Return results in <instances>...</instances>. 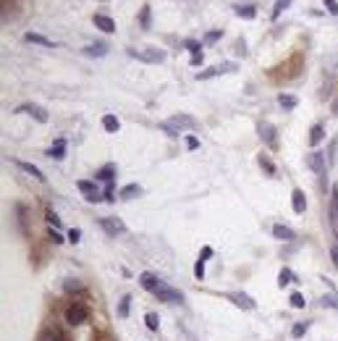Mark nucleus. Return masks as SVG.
I'll list each match as a JSON object with an SVG mask.
<instances>
[{"label":"nucleus","instance_id":"f257e3e1","mask_svg":"<svg viewBox=\"0 0 338 341\" xmlns=\"http://www.w3.org/2000/svg\"><path fill=\"white\" fill-rule=\"evenodd\" d=\"M63 315H66V323L68 325H81L84 320L89 318V307L84 305V302H71Z\"/></svg>","mask_w":338,"mask_h":341},{"label":"nucleus","instance_id":"f03ea898","mask_svg":"<svg viewBox=\"0 0 338 341\" xmlns=\"http://www.w3.org/2000/svg\"><path fill=\"white\" fill-rule=\"evenodd\" d=\"M129 55L136 58V61H145V63H162L165 61V50H160V48H147V50L129 48Z\"/></svg>","mask_w":338,"mask_h":341},{"label":"nucleus","instance_id":"7ed1b4c3","mask_svg":"<svg viewBox=\"0 0 338 341\" xmlns=\"http://www.w3.org/2000/svg\"><path fill=\"white\" fill-rule=\"evenodd\" d=\"M76 189L84 195V199H87V202H102V199H105V195L97 189V184H95V181H87V179L76 181Z\"/></svg>","mask_w":338,"mask_h":341},{"label":"nucleus","instance_id":"20e7f679","mask_svg":"<svg viewBox=\"0 0 338 341\" xmlns=\"http://www.w3.org/2000/svg\"><path fill=\"white\" fill-rule=\"evenodd\" d=\"M100 228L105 231V234H110V236H121V234H126V223H123L121 218H115V215L100 218Z\"/></svg>","mask_w":338,"mask_h":341},{"label":"nucleus","instance_id":"39448f33","mask_svg":"<svg viewBox=\"0 0 338 341\" xmlns=\"http://www.w3.org/2000/svg\"><path fill=\"white\" fill-rule=\"evenodd\" d=\"M257 134H259V139H262L270 150H275V147H278V131H275V126H273V124L262 121V124L257 126Z\"/></svg>","mask_w":338,"mask_h":341},{"label":"nucleus","instance_id":"423d86ee","mask_svg":"<svg viewBox=\"0 0 338 341\" xmlns=\"http://www.w3.org/2000/svg\"><path fill=\"white\" fill-rule=\"evenodd\" d=\"M37 341H74L68 336L63 328H58V325H48V328H42L40 331V336H37Z\"/></svg>","mask_w":338,"mask_h":341},{"label":"nucleus","instance_id":"0eeeda50","mask_svg":"<svg viewBox=\"0 0 338 341\" xmlns=\"http://www.w3.org/2000/svg\"><path fill=\"white\" fill-rule=\"evenodd\" d=\"M236 63H220V66H212V68H205V71H199L197 74V79L199 81H207V79H212V76H220V74H231V71H236Z\"/></svg>","mask_w":338,"mask_h":341},{"label":"nucleus","instance_id":"6e6552de","mask_svg":"<svg viewBox=\"0 0 338 341\" xmlns=\"http://www.w3.org/2000/svg\"><path fill=\"white\" fill-rule=\"evenodd\" d=\"M155 297H158L160 302H176V305H181V302H184V294H181L178 289H171V286H165V284H162L158 292H155Z\"/></svg>","mask_w":338,"mask_h":341},{"label":"nucleus","instance_id":"1a4fd4ad","mask_svg":"<svg viewBox=\"0 0 338 341\" xmlns=\"http://www.w3.org/2000/svg\"><path fill=\"white\" fill-rule=\"evenodd\" d=\"M225 297H228L233 305H236L239 310H244V312H252V310L257 307V305H255V299H252L249 294H244V292H239V294H225Z\"/></svg>","mask_w":338,"mask_h":341},{"label":"nucleus","instance_id":"9d476101","mask_svg":"<svg viewBox=\"0 0 338 341\" xmlns=\"http://www.w3.org/2000/svg\"><path fill=\"white\" fill-rule=\"evenodd\" d=\"M139 284H142V289H145V292L155 294V292H158V289L162 286V281H160L155 273H149V270H145V273L139 276Z\"/></svg>","mask_w":338,"mask_h":341},{"label":"nucleus","instance_id":"9b49d317","mask_svg":"<svg viewBox=\"0 0 338 341\" xmlns=\"http://www.w3.org/2000/svg\"><path fill=\"white\" fill-rule=\"evenodd\" d=\"M304 163L309 165V171H315V173H325V165H328V160H325L322 152H309V155L304 158Z\"/></svg>","mask_w":338,"mask_h":341},{"label":"nucleus","instance_id":"f8f14e48","mask_svg":"<svg viewBox=\"0 0 338 341\" xmlns=\"http://www.w3.org/2000/svg\"><path fill=\"white\" fill-rule=\"evenodd\" d=\"M18 111L29 113L32 118L37 121V124H48V111H45V108H40V105H34V102H27V105H21Z\"/></svg>","mask_w":338,"mask_h":341},{"label":"nucleus","instance_id":"ddd939ff","mask_svg":"<svg viewBox=\"0 0 338 341\" xmlns=\"http://www.w3.org/2000/svg\"><path fill=\"white\" fill-rule=\"evenodd\" d=\"M92 21H95V27L100 32H108V34H113V32H115V21L110 16H105V14H95Z\"/></svg>","mask_w":338,"mask_h":341},{"label":"nucleus","instance_id":"4468645a","mask_svg":"<svg viewBox=\"0 0 338 341\" xmlns=\"http://www.w3.org/2000/svg\"><path fill=\"white\" fill-rule=\"evenodd\" d=\"M291 208H294L296 215H302L304 210H307V197H304L302 189H294V192H291Z\"/></svg>","mask_w":338,"mask_h":341},{"label":"nucleus","instance_id":"2eb2a0df","mask_svg":"<svg viewBox=\"0 0 338 341\" xmlns=\"http://www.w3.org/2000/svg\"><path fill=\"white\" fill-rule=\"evenodd\" d=\"M108 45L105 42H92V45H87V48L81 50L84 55H89V58H102V55H108Z\"/></svg>","mask_w":338,"mask_h":341},{"label":"nucleus","instance_id":"dca6fc26","mask_svg":"<svg viewBox=\"0 0 338 341\" xmlns=\"http://www.w3.org/2000/svg\"><path fill=\"white\" fill-rule=\"evenodd\" d=\"M330 223L333 228H338V184H333L330 189Z\"/></svg>","mask_w":338,"mask_h":341},{"label":"nucleus","instance_id":"f3484780","mask_svg":"<svg viewBox=\"0 0 338 341\" xmlns=\"http://www.w3.org/2000/svg\"><path fill=\"white\" fill-rule=\"evenodd\" d=\"M24 42H32V45H42V48H55V42H53V40H48V37L37 34V32H27V34H24Z\"/></svg>","mask_w":338,"mask_h":341},{"label":"nucleus","instance_id":"a211bd4d","mask_svg":"<svg viewBox=\"0 0 338 341\" xmlns=\"http://www.w3.org/2000/svg\"><path fill=\"white\" fill-rule=\"evenodd\" d=\"M14 163L18 165V168H24V171H27L29 176H34V179H37V181H40V184H45V173H42L40 168H37L34 163H24V160H14Z\"/></svg>","mask_w":338,"mask_h":341},{"label":"nucleus","instance_id":"6ab92c4d","mask_svg":"<svg viewBox=\"0 0 338 341\" xmlns=\"http://www.w3.org/2000/svg\"><path fill=\"white\" fill-rule=\"evenodd\" d=\"M322 137H325V126L322 124H315L309 129V147H317L322 142Z\"/></svg>","mask_w":338,"mask_h":341},{"label":"nucleus","instance_id":"aec40b11","mask_svg":"<svg viewBox=\"0 0 338 341\" xmlns=\"http://www.w3.org/2000/svg\"><path fill=\"white\" fill-rule=\"evenodd\" d=\"M273 236H275V239H283V242H291L294 239V231L289 226H283V223H275V226H273Z\"/></svg>","mask_w":338,"mask_h":341},{"label":"nucleus","instance_id":"412c9836","mask_svg":"<svg viewBox=\"0 0 338 341\" xmlns=\"http://www.w3.org/2000/svg\"><path fill=\"white\" fill-rule=\"evenodd\" d=\"M48 158H55V160L66 158V139H55V145L48 150Z\"/></svg>","mask_w":338,"mask_h":341},{"label":"nucleus","instance_id":"4be33fe9","mask_svg":"<svg viewBox=\"0 0 338 341\" xmlns=\"http://www.w3.org/2000/svg\"><path fill=\"white\" fill-rule=\"evenodd\" d=\"M278 102H281V108H286V111H294L299 105V97L296 95H289V92H281L278 95Z\"/></svg>","mask_w":338,"mask_h":341},{"label":"nucleus","instance_id":"5701e85b","mask_svg":"<svg viewBox=\"0 0 338 341\" xmlns=\"http://www.w3.org/2000/svg\"><path fill=\"white\" fill-rule=\"evenodd\" d=\"M102 129H105V131L108 134H115V131H118V129H121V121L118 118H115V115H102Z\"/></svg>","mask_w":338,"mask_h":341},{"label":"nucleus","instance_id":"b1692460","mask_svg":"<svg viewBox=\"0 0 338 341\" xmlns=\"http://www.w3.org/2000/svg\"><path fill=\"white\" fill-rule=\"evenodd\" d=\"M257 163L265 168V173H268V176H275V173H278L275 163H273V160H270L268 155H265V152H259V155H257Z\"/></svg>","mask_w":338,"mask_h":341},{"label":"nucleus","instance_id":"393cba45","mask_svg":"<svg viewBox=\"0 0 338 341\" xmlns=\"http://www.w3.org/2000/svg\"><path fill=\"white\" fill-rule=\"evenodd\" d=\"M233 14H236V16H241V18H255L257 16V8H255V5H233Z\"/></svg>","mask_w":338,"mask_h":341},{"label":"nucleus","instance_id":"a878e982","mask_svg":"<svg viewBox=\"0 0 338 341\" xmlns=\"http://www.w3.org/2000/svg\"><path fill=\"white\" fill-rule=\"evenodd\" d=\"M139 27L142 29L152 27V8H149V5H142V11H139Z\"/></svg>","mask_w":338,"mask_h":341},{"label":"nucleus","instance_id":"bb28decb","mask_svg":"<svg viewBox=\"0 0 338 341\" xmlns=\"http://www.w3.org/2000/svg\"><path fill=\"white\" fill-rule=\"evenodd\" d=\"M142 195V186L139 184H129V186H123V189H121V199H134V197H139Z\"/></svg>","mask_w":338,"mask_h":341},{"label":"nucleus","instance_id":"cd10ccee","mask_svg":"<svg viewBox=\"0 0 338 341\" xmlns=\"http://www.w3.org/2000/svg\"><path fill=\"white\" fill-rule=\"evenodd\" d=\"M131 294H123L118 302V318H129V310H131Z\"/></svg>","mask_w":338,"mask_h":341},{"label":"nucleus","instance_id":"c85d7f7f","mask_svg":"<svg viewBox=\"0 0 338 341\" xmlns=\"http://www.w3.org/2000/svg\"><path fill=\"white\" fill-rule=\"evenodd\" d=\"M291 281H296V276H294V270H291V268H283L281 270V273H278V286H289L291 284Z\"/></svg>","mask_w":338,"mask_h":341},{"label":"nucleus","instance_id":"c756f323","mask_svg":"<svg viewBox=\"0 0 338 341\" xmlns=\"http://www.w3.org/2000/svg\"><path fill=\"white\" fill-rule=\"evenodd\" d=\"M160 129L168 134V137H178V134H181V126H178L173 118H171V121H162V124H160Z\"/></svg>","mask_w":338,"mask_h":341},{"label":"nucleus","instance_id":"7c9ffc66","mask_svg":"<svg viewBox=\"0 0 338 341\" xmlns=\"http://www.w3.org/2000/svg\"><path fill=\"white\" fill-rule=\"evenodd\" d=\"M97 179H100V181H113L115 179V165H102V168L97 171Z\"/></svg>","mask_w":338,"mask_h":341},{"label":"nucleus","instance_id":"2f4dec72","mask_svg":"<svg viewBox=\"0 0 338 341\" xmlns=\"http://www.w3.org/2000/svg\"><path fill=\"white\" fill-rule=\"evenodd\" d=\"M309 325H312V320H304V323H296L294 328H291V336H294V339H302L304 333L309 331Z\"/></svg>","mask_w":338,"mask_h":341},{"label":"nucleus","instance_id":"473e14b6","mask_svg":"<svg viewBox=\"0 0 338 341\" xmlns=\"http://www.w3.org/2000/svg\"><path fill=\"white\" fill-rule=\"evenodd\" d=\"M289 5H291V0H278V3L273 5V14H270V18H273V21H278V16H281L283 11L289 8Z\"/></svg>","mask_w":338,"mask_h":341},{"label":"nucleus","instance_id":"72a5a7b5","mask_svg":"<svg viewBox=\"0 0 338 341\" xmlns=\"http://www.w3.org/2000/svg\"><path fill=\"white\" fill-rule=\"evenodd\" d=\"M336 158H338V137L330 139V147H328V163L333 165V163H336Z\"/></svg>","mask_w":338,"mask_h":341},{"label":"nucleus","instance_id":"f704fd0d","mask_svg":"<svg viewBox=\"0 0 338 341\" xmlns=\"http://www.w3.org/2000/svg\"><path fill=\"white\" fill-rule=\"evenodd\" d=\"M145 323H147L149 331H158V328H160V318H158L155 312H147V315H145Z\"/></svg>","mask_w":338,"mask_h":341},{"label":"nucleus","instance_id":"c9c22d12","mask_svg":"<svg viewBox=\"0 0 338 341\" xmlns=\"http://www.w3.org/2000/svg\"><path fill=\"white\" fill-rule=\"evenodd\" d=\"M173 121H176V124L181 126V129H197V121H194V118H189V115H176V118H173Z\"/></svg>","mask_w":338,"mask_h":341},{"label":"nucleus","instance_id":"e433bc0d","mask_svg":"<svg viewBox=\"0 0 338 341\" xmlns=\"http://www.w3.org/2000/svg\"><path fill=\"white\" fill-rule=\"evenodd\" d=\"M184 48L189 50L192 55H199V53H202V42H199V40H186V42H184Z\"/></svg>","mask_w":338,"mask_h":341},{"label":"nucleus","instance_id":"4c0bfd02","mask_svg":"<svg viewBox=\"0 0 338 341\" xmlns=\"http://www.w3.org/2000/svg\"><path fill=\"white\" fill-rule=\"evenodd\" d=\"M45 221H48V226H53V228H58V226H61V218H58L55 215V210H45Z\"/></svg>","mask_w":338,"mask_h":341},{"label":"nucleus","instance_id":"58836bf2","mask_svg":"<svg viewBox=\"0 0 338 341\" xmlns=\"http://www.w3.org/2000/svg\"><path fill=\"white\" fill-rule=\"evenodd\" d=\"M289 302H291V307H304V305H307V299L302 297V292H294L289 297Z\"/></svg>","mask_w":338,"mask_h":341},{"label":"nucleus","instance_id":"ea45409f","mask_svg":"<svg viewBox=\"0 0 338 341\" xmlns=\"http://www.w3.org/2000/svg\"><path fill=\"white\" fill-rule=\"evenodd\" d=\"M205 265H207V260H202V257H199L197 265H194V276H197V281L205 278Z\"/></svg>","mask_w":338,"mask_h":341},{"label":"nucleus","instance_id":"a19ab883","mask_svg":"<svg viewBox=\"0 0 338 341\" xmlns=\"http://www.w3.org/2000/svg\"><path fill=\"white\" fill-rule=\"evenodd\" d=\"M220 37H223V29H210V32L205 34V42H218Z\"/></svg>","mask_w":338,"mask_h":341},{"label":"nucleus","instance_id":"79ce46f5","mask_svg":"<svg viewBox=\"0 0 338 341\" xmlns=\"http://www.w3.org/2000/svg\"><path fill=\"white\" fill-rule=\"evenodd\" d=\"M186 150H189V152H197V150H199V139L194 137V134H189V137H186Z\"/></svg>","mask_w":338,"mask_h":341},{"label":"nucleus","instance_id":"37998d69","mask_svg":"<svg viewBox=\"0 0 338 341\" xmlns=\"http://www.w3.org/2000/svg\"><path fill=\"white\" fill-rule=\"evenodd\" d=\"M115 192H118V189H115L113 184H108V189H105V202H115V199H121Z\"/></svg>","mask_w":338,"mask_h":341},{"label":"nucleus","instance_id":"c03bdc74","mask_svg":"<svg viewBox=\"0 0 338 341\" xmlns=\"http://www.w3.org/2000/svg\"><path fill=\"white\" fill-rule=\"evenodd\" d=\"M322 5L330 11L333 16H338V0H322Z\"/></svg>","mask_w":338,"mask_h":341},{"label":"nucleus","instance_id":"a18cd8bd","mask_svg":"<svg viewBox=\"0 0 338 341\" xmlns=\"http://www.w3.org/2000/svg\"><path fill=\"white\" fill-rule=\"evenodd\" d=\"M48 236H50V239H53L55 244H63V236L58 234V228H53V226H50V228H48Z\"/></svg>","mask_w":338,"mask_h":341},{"label":"nucleus","instance_id":"49530a36","mask_svg":"<svg viewBox=\"0 0 338 341\" xmlns=\"http://www.w3.org/2000/svg\"><path fill=\"white\" fill-rule=\"evenodd\" d=\"M79 239H81V231H79V228H71V231H68V242H71V244H76Z\"/></svg>","mask_w":338,"mask_h":341},{"label":"nucleus","instance_id":"de8ad7c7","mask_svg":"<svg viewBox=\"0 0 338 341\" xmlns=\"http://www.w3.org/2000/svg\"><path fill=\"white\" fill-rule=\"evenodd\" d=\"M199 257H202V260H210V257H212V247H207V244H205V247L199 249Z\"/></svg>","mask_w":338,"mask_h":341},{"label":"nucleus","instance_id":"09e8293b","mask_svg":"<svg viewBox=\"0 0 338 341\" xmlns=\"http://www.w3.org/2000/svg\"><path fill=\"white\" fill-rule=\"evenodd\" d=\"M244 45H246L244 40H239V42H236V48H233V50H236V55H241V58L246 55V48H244Z\"/></svg>","mask_w":338,"mask_h":341},{"label":"nucleus","instance_id":"8fccbe9b","mask_svg":"<svg viewBox=\"0 0 338 341\" xmlns=\"http://www.w3.org/2000/svg\"><path fill=\"white\" fill-rule=\"evenodd\" d=\"M320 305H330V307H336V310H338V302H336V299H330V297L320 299Z\"/></svg>","mask_w":338,"mask_h":341},{"label":"nucleus","instance_id":"3c124183","mask_svg":"<svg viewBox=\"0 0 338 341\" xmlns=\"http://www.w3.org/2000/svg\"><path fill=\"white\" fill-rule=\"evenodd\" d=\"M330 255H333V262H336V268H338V242L333 244V249H330Z\"/></svg>","mask_w":338,"mask_h":341},{"label":"nucleus","instance_id":"603ef678","mask_svg":"<svg viewBox=\"0 0 338 341\" xmlns=\"http://www.w3.org/2000/svg\"><path fill=\"white\" fill-rule=\"evenodd\" d=\"M192 66H202V53H199V55H192Z\"/></svg>","mask_w":338,"mask_h":341},{"label":"nucleus","instance_id":"864d4df0","mask_svg":"<svg viewBox=\"0 0 338 341\" xmlns=\"http://www.w3.org/2000/svg\"><path fill=\"white\" fill-rule=\"evenodd\" d=\"M333 113H336V115H338V100H336V102H333Z\"/></svg>","mask_w":338,"mask_h":341}]
</instances>
